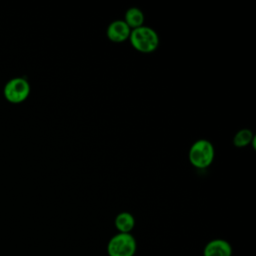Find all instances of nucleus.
Here are the masks:
<instances>
[{"instance_id":"obj_2","label":"nucleus","mask_w":256,"mask_h":256,"mask_svg":"<svg viewBox=\"0 0 256 256\" xmlns=\"http://www.w3.org/2000/svg\"><path fill=\"white\" fill-rule=\"evenodd\" d=\"M215 157V150L213 144L206 139H199L195 141L188 152L189 162L196 168L204 169L209 167Z\"/></svg>"},{"instance_id":"obj_1","label":"nucleus","mask_w":256,"mask_h":256,"mask_svg":"<svg viewBox=\"0 0 256 256\" xmlns=\"http://www.w3.org/2000/svg\"><path fill=\"white\" fill-rule=\"evenodd\" d=\"M129 41L136 51L146 54L154 52L160 43L157 32L145 25L131 30Z\"/></svg>"},{"instance_id":"obj_8","label":"nucleus","mask_w":256,"mask_h":256,"mask_svg":"<svg viewBox=\"0 0 256 256\" xmlns=\"http://www.w3.org/2000/svg\"><path fill=\"white\" fill-rule=\"evenodd\" d=\"M135 226V219L129 212H121L115 218V227L119 233H130Z\"/></svg>"},{"instance_id":"obj_6","label":"nucleus","mask_w":256,"mask_h":256,"mask_svg":"<svg viewBox=\"0 0 256 256\" xmlns=\"http://www.w3.org/2000/svg\"><path fill=\"white\" fill-rule=\"evenodd\" d=\"M204 256H232L231 245L223 239H214L208 242L203 251Z\"/></svg>"},{"instance_id":"obj_5","label":"nucleus","mask_w":256,"mask_h":256,"mask_svg":"<svg viewBox=\"0 0 256 256\" xmlns=\"http://www.w3.org/2000/svg\"><path fill=\"white\" fill-rule=\"evenodd\" d=\"M131 29L123 20H115L111 22L106 30L107 38L114 43H122L129 40Z\"/></svg>"},{"instance_id":"obj_3","label":"nucleus","mask_w":256,"mask_h":256,"mask_svg":"<svg viewBox=\"0 0 256 256\" xmlns=\"http://www.w3.org/2000/svg\"><path fill=\"white\" fill-rule=\"evenodd\" d=\"M136 249V240L130 233H118L114 235L107 245L109 256H134Z\"/></svg>"},{"instance_id":"obj_9","label":"nucleus","mask_w":256,"mask_h":256,"mask_svg":"<svg viewBox=\"0 0 256 256\" xmlns=\"http://www.w3.org/2000/svg\"><path fill=\"white\" fill-rule=\"evenodd\" d=\"M255 141L254 135L251 130L249 129H241L239 130L233 138V144L234 146L238 148H243L248 146L251 142L253 143Z\"/></svg>"},{"instance_id":"obj_4","label":"nucleus","mask_w":256,"mask_h":256,"mask_svg":"<svg viewBox=\"0 0 256 256\" xmlns=\"http://www.w3.org/2000/svg\"><path fill=\"white\" fill-rule=\"evenodd\" d=\"M30 94V85L25 78L16 77L9 80L4 87L5 98L13 104H18L27 99Z\"/></svg>"},{"instance_id":"obj_7","label":"nucleus","mask_w":256,"mask_h":256,"mask_svg":"<svg viewBox=\"0 0 256 256\" xmlns=\"http://www.w3.org/2000/svg\"><path fill=\"white\" fill-rule=\"evenodd\" d=\"M123 21L128 25L131 30L139 28L144 25V13L137 7H131L126 10Z\"/></svg>"}]
</instances>
